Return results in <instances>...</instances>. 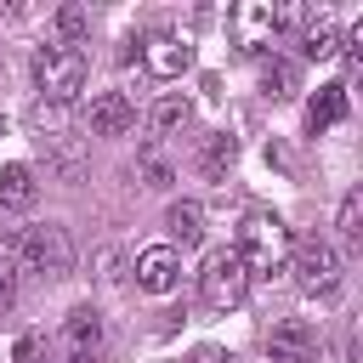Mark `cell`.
<instances>
[{
    "instance_id": "1",
    "label": "cell",
    "mask_w": 363,
    "mask_h": 363,
    "mask_svg": "<svg viewBox=\"0 0 363 363\" xmlns=\"http://www.w3.org/2000/svg\"><path fill=\"white\" fill-rule=\"evenodd\" d=\"M233 255L244 261L250 278H272V272H284V261H289V227H284L272 210H250V216L238 221Z\"/></svg>"
},
{
    "instance_id": "2",
    "label": "cell",
    "mask_w": 363,
    "mask_h": 363,
    "mask_svg": "<svg viewBox=\"0 0 363 363\" xmlns=\"http://www.w3.org/2000/svg\"><path fill=\"white\" fill-rule=\"evenodd\" d=\"M34 85L45 91V102H74L85 91V51L79 45H40L34 51Z\"/></svg>"
},
{
    "instance_id": "3",
    "label": "cell",
    "mask_w": 363,
    "mask_h": 363,
    "mask_svg": "<svg viewBox=\"0 0 363 363\" xmlns=\"http://www.w3.org/2000/svg\"><path fill=\"white\" fill-rule=\"evenodd\" d=\"M289 272L306 295H335L340 289V255L329 238L306 233V238H289Z\"/></svg>"
},
{
    "instance_id": "4",
    "label": "cell",
    "mask_w": 363,
    "mask_h": 363,
    "mask_svg": "<svg viewBox=\"0 0 363 363\" xmlns=\"http://www.w3.org/2000/svg\"><path fill=\"white\" fill-rule=\"evenodd\" d=\"M199 295H204L210 312H233V306H244V295H250V272H244V261H238L233 250H216V255L199 267Z\"/></svg>"
},
{
    "instance_id": "5",
    "label": "cell",
    "mask_w": 363,
    "mask_h": 363,
    "mask_svg": "<svg viewBox=\"0 0 363 363\" xmlns=\"http://www.w3.org/2000/svg\"><path fill=\"white\" fill-rule=\"evenodd\" d=\"M17 255H23V267H28V272H40V278H62V272L74 267L68 227H57V221L28 227V233H23V244H17Z\"/></svg>"
},
{
    "instance_id": "6",
    "label": "cell",
    "mask_w": 363,
    "mask_h": 363,
    "mask_svg": "<svg viewBox=\"0 0 363 363\" xmlns=\"http://www.w3.org/2000/svg\"><path fill=\"white\" fill-rule=\"evenodd\" d=\"M227 34H233V45H238L244 57H255V51H267V45H272L278 17H272V6H267V0H238V6L227 11Z\"/></svg>"
},
{
    "instance_id": "7",
    "label": "cell",
    "mask_w": 363,
    "mask_h": 363,
    "mask_svg": "<svg viewBox=\"0 0 363 363\" xmlns=\"http://www.w3.org/2000/svg\"><path fill=\"white\" fill-rule=\"evenodd\" d=\"M142 62H147V74L176 79V74H187V68H193V45H187L182 34H170V28H159V34H147V40H142Z\"/></svg>"
},
{
    "instance_id": "8",
    "label": "cell",
    "mask_w": 363,
    "mask_h": 363,
    "mask_svg": "<svg viewBox=\"0 0 363 363\" xmlns=\"http://www.w3.org/2000/svg\"><path fill=\"white\" fill-rule=\"evenodd\" d=\"M85 125H91V136H125L136 125V108H130L125 91H96L91 108H85Z\"/></svg>"
},
{
    "instance_id": "9",
    "label": "cell",
    "mask_w": 363,
    "mask_h": 363,
    "mask_svg": "<svg viewBox=\"0 0 363 363\" xmlns=\"http://www.w3.org/2000/svg\"><path fill=\"white\" fill-rule=\"evenodd\" d=\"M176 278H182V255H176L170 244H153V250L136 255V284H142L147 295H170Z\"/></svg>"
},
{
    "instance_id": "10",
    "label": "cell",
    "mask_w": 363,
    "mask_h": 363,
    "mask_svg": "<svg viewBox=\"0 0 363 363\" xmlns=\"http://www.w3.org/2000/svg\"><path fill=\"white\" fill-rule=\"evenodd\" d=\"M267 352H272V363H312V352H318V329L301 323V318H284V323L267 335Z\"/></svg>"
},
{
    "instance_id": "11",
    "label": "cell",
    "mask_w": 363,
    "mask_h": 363,
    "mask_svg": "<svg viewBox=\"0 0 363 363\" xmlns=\"http://www.w3.org/2000/svg\"><path fill=\"white\" fill-rule=\"evenodd\" d=\"M346 119V85H318V96L306 102V125L312 130H329Z\"/></svg>"
},
{
    "instance_id": "12",
    "label": "cell",
    "mask_w": 363,
    "mask_h": 363,
    "mask_svg": "<svg viewBox=\"0 0 363 363\" xmlns=\"http://www.w3.org/2000/svg\"><path fill=\"white\" fill-rule=\"evenodd\" d=\"M34 193H40V187H34V170H28V164H6V170H0V210H28Z\"/></svg>"
},
{
    "instance_id": "13",
    "label": "cell",
    "mask_w": 363,
    "mask_h": 363,
    "mask_svg": "<svg viewBox=\"0 0 363 363\" xmlns=\"http://www.w3.org/2000/svg\"><path fill=\"white\" fill-rule=\"evenodd\" d=\"M301 51L312 57V62H323V57H335L340 51V28L318 11V17H306V28H301Z\"/></svg>"
},
{
    "instance_id": "14",
    "label": "cell",
    "mask_w": 363,
    "mask_h": 363,
    "mask_svg": "<svg viewBox=\"0 0 363 363\" xmlns=\"http://www.w3.org/2000/svg\"><path fill=\"white\" fill-rule=\"evenodd\" d=\"M164 227H170V238H176L182 250H193V244L204 238V210H199L193 199H182V204H170V216H164Z\"/></svg>"
},
{
    "instance_id": "15",
    "label": "cell",
    "mask_w": 363,
    "mask_h": 363,
    "mask_svg": "<svg viewBox=\"0 0 363 363\" xmlns=\"http://www.w3.org/2000/svg\"><path fill=\"white\" fill-rule=\"evenodd\" d=\"M68 340H74V352H96V340H102L96 306H74V312H68Z\"/></svg>"
},
{
    "instance_id": "16",
    "label": "cell",
    "mask_w": 363,
    "mask_h": 363,
    "mask_svg": "<svg viewBox=\"0 0 363 363\" xmlns=\"http://www.w3.org/2000/svg\"><path fill=\"white\" fill-rule=\"evenodd\" d=\"M187 119H193V102H187V96H176V91H170V96H159V102H153V130H182Z\"/></svg>"
},
{
    "instance_id": "17",
    "label": "cell",
    "mask_w": 363,
    "mask_h": 363,
    "mask_svg": "<svg viewBox=\"0 0 363 363\" xmlns=\"http://www.w3.org/2000/svg\"><path fill=\"white\" fill-rule=\"evenodd\" d=\"M335 227H340V238H346L352 250L363 244V193H357V187L340 199V216H335Z\"/></svg>"
},
{
    "instance_id": "18",
    "label": "cell",
    "mask_w": 363,
    "mask_h": 363,
    "mask_svg": "<svg viewBox=\"0 0 363 363\" xmlns=\"http://www.w3.org/2000/svg\"><path fill=\"white\" fill-rule=\"evenodd\" d=\"M11 363H51V346H45V335H40V329H28V335L11 346Z\"/></svg>"
},
{
    "instance_id": "19",
    "label": "cell",
    "mask_w": 363,
    "mask_h": 363,
    "mask_svg": "<svg viewBox=\"0 0 363 363\" xmlns=\"http://www.w3.org/2000/svg\"><path fill=\"white\" fill-rule=\"evenodd\" d=\"M57 28H62V45H74L85 28H91V17H85V6H62L57 11Z\"/></svg>"
},
{
    "instance_id": "20",
    "label": "cell",
    "mask_w": 363,
    "mask_h": 363,
    "mask_svg": "<svg viewBox=\"0 0 363 363\" xmlns=\"http://www.w3.org/2000/svg\"><path fill=\"white\" fill-rule=\"evenodd\" d=\"M233 153H238V142L221 130V136H210L204 142V170H221V164H233Z\"/></svg>"
},
{
    "instance_id": "21",
    "label": "cell",
    "mask_w": 363,
    "mask_h": 363,
    "mask_svg": "<svg viewBox=\"0 0 363 363\" xmlns=\"http://www.w3.org/2000/svg\"><path fill=\"white\" fill-rule=\"evenodd\" d=\"M289 79H295V74H289V62H278V57L261 68V85H267V96H289Z\"/></svg>"
},
{
    "instance_id": "22",
    "label": "cell",
    "mask_w": 363,
    "mask_h": 363,
    "mask_svg": "<svg viewBox=\"0 0 363 363\" xmlns=\"http://www.w3.org/2000/svg\"><path fill=\"white\" fill-rule=\"evenodd\" d=\"M11 295H17V261L0 250V306H11Z\"/></svg>"
},
{
    "instance_id": "23",
    "label": "cell",
    "mask_w": 363,
    "mask_h": 363,
    "mask_svg": "<svg viewBox=\"0 0 363 363\" xmlns=\"http://www.w3.org/2000/svg\"><path fill=\"white\" fill-rule=\"evenodd\" d=\"M187 363H233V357H227V352H221V346H199V352H193V357H187Z\"/></svg>"
},
{
    "instance_id": "24",
    "label": "cell",
    "mask_w": 363,
    "mask_h": 363,
    "mask_svg": "<svg viewBox=\"0 0 363 363\" xmlns=\"http://www.w3.org/2000/svg\"><path fill=\"white\" fill-rule=\"evenodd\" d=\"M74 363H102V357L96 352H74Z\"/></svg>"
},
{
    "instance_id": "25",
    "label": "cell",
    "mask_w": 363,
    "mask_h": 363,
    "mask_svg": "<svg viewBox=\"0 0 363 363\" xmlns=\"http://www.w3.org/2000/svg\"><path fill=\"white\" fill-rule=\"evenodd\" d=\"M0 136H6V125H0Z\"/></svg>"
}]
</instances>
